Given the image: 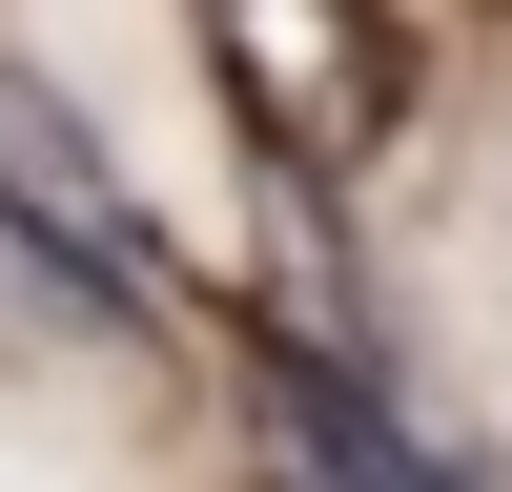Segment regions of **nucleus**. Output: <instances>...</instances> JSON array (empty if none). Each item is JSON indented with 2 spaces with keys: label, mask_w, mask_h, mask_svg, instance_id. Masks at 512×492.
Here are the masks:
<instances>
[{
  "label": "nucleus",
  "mask_w": 512,
  "mask_h": 492,
  "mask_svg": "<svg viewBox=\"0 0 512 492\" xmlns=\"http://www.w3.org/2000/svg\"><path fill=\"white\" fill-rule=\"evenodd\" d=\"M205 41H226L246 123H267L287 164L390 144V41H369V0H205Z\"/></svg>",
  "instance_id": "nucleus-1"
},
{
  "label": "nucleus",
  "mask_w": 512,
  "mask_h": 492,
  "mask_svg": "<svg viewBox=\"0 0 512 492\" xmlns=\"http://www.w3.org/2000/svg\"><path fill=\"white\" fill-rule=\"evenodd\" d=\"M0 205H21V226H41V246H62V267H82V287H103V308H144V205H123V164H103V144H82V123H62V103H41V82H21V62H0Z\"/></svg>",
  "instance_id": "nucleus-2"
},
{
  "label": "nucleus",
  "mask_w": 512,
  "mask_h": 492,
  "mask_svg": "<svg viewBox=\"0 0 512 492\" xmlns=\"http://www.w3.org/2000/svg\"><path fill=\"white\" fill-rule=\"evenodd\" d=\"M267 431H287V472H308V492H431V451H410L349 369H308V349H267Z\"/></svg>",
  "instance_id": "nucleus-3"
}]
</instances>
